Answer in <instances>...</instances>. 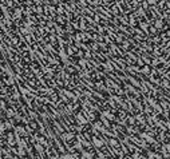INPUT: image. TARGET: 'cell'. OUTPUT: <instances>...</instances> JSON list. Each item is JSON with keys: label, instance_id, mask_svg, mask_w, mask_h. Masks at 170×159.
<instances>
[{"label": "cell", "instance_id": "277c9868", "mask_svg": "<svg viewBox=\"0 0 170 159\" xmlns=\"http://www.w3.org/2000/svg\"><path fill=\"white\" fill-rule=\"evenodd\" d=\"M159 0H146V3L147 4H150V5H157L158 4Z\"/></svg>", "mask_w": 170, "mask_h": 159}, {"label": "cell", "instance_id": "6da1fadb", "mask_svg": "<svg viewBox=\"0 0 170 159\" xmlns=\"http://www.w3.org/2000/svg\"><path fill=\"white\" fill-rule=\"evenodd\" d=\"M153 27L155 28V30H161L162 31L163 27H165V19L163 18H157V19L154 20V26Z\"/></svg>", "mask_w": 170, "mask_h": 159}, {"label": "cell", "instance_id": "3957f363", "mask_svg": "<svg viewBox=\"0 0 170 159\" xmlns=\"http://www.w3.org/2000/svg\"><path fill=\"white\" fill-rule=\"evenodd\" d=\"M62 158H63V159H77V156L72 155V154H64Z\"/></svg>", "mask_w": 170, "mask_h": 159}, {"label": "cell", "instance_id": "5b68a950", "mask_svg": "<svg viewBox=\"0 0 170 159\" xmlns=\"http://www.w3.org/2000/svg\"><path fill=\"white\" fill-rule=\"evenodd\" d=\"M142 71H143V72H145V74H149V71H150V67H149V66L143 67V68H142Z\"/></svg>", "mask_w": 170, "mask_h": 159}, {"label": "cell", "instance_id": "7a4b0ae2", "mask_svg": "<svg viewBox=\"0 0 170 159\" xmlns=\"http://www.w3.org/2000/svg\"><path fill=\"white\" fill-rule=\"evenodd\" d=\"M103 143H104L103 140L98 139L97 136H94V138H93V144L95 146V147H102V146H103Z\"/></svg>", "mask_w": 170, "mask_h": 159}, {"label": "cell", "instance_id": "8992f818", "mask_svg": "<svg viewBox=\"0 0 170 159\" xmlns=\"http://www.w3.org/2000/svg\"><path fill=\"white\" fill-rule=\"evenodd\" d=\"M52 159H63L62 156H55V158H52Z\"/></svg>", "mask_w": 170, "mask_h": 159}]
</instances>
